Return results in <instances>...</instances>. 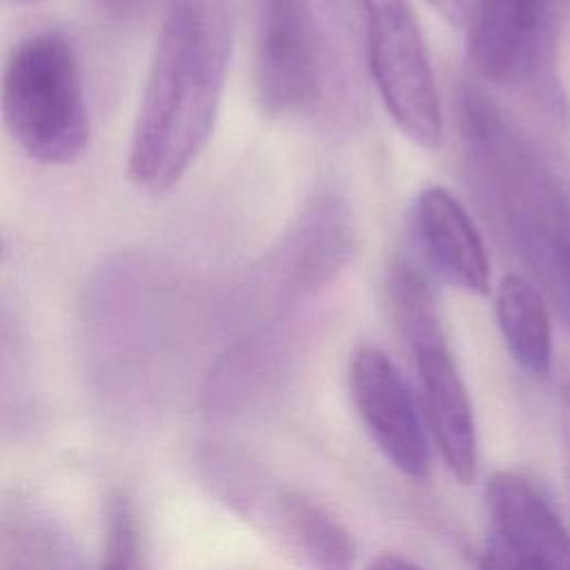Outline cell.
Instances as JSON below:
<instances>
[{
    "label": "cell",
    "instance_id": "8992f818",
    "mask_svg": "<svg viewBox=\"0 0 570 570\" xmlns=\"http://www.w3.org/2000/svg\"><path fill=\"white\" fill-rule=\"evenodd\" d=\"M254 78L265 114H307L327 100L336 73L327 0H252Z\"/></svg>",
    "mask_w": 570,
    "mask_h": 570
},
{
    "label": "cell",
    "instance_id": "7a4b0ae2",
    "mask_svg": "<svg viewBox=\"0 0 570 570\" xmlns=\"http://www.w3.org/2000/svg\"><path fill=\"white\" fill-rule=\"evenodd\" d=\"M232 47V0H169L129 145L136 187L167 191L200 154L216 125Z\"/></svg>",
    "mask_w": 570,
    "mask_h": 570
},
{
    "label": "cell",
    "instance_id": "8fae6325",
    "mask_svg": "<svg viewBox=\"0 0 570 570\" xmlns=\"http://www.w3.org/2000/svg\"><path fill=\"white\" fill-rule=\"evenodd\" d=\"M407 220L419 254L443 283L476 296L490 292L492 269L483 238L465 207L445 187L421 189Z\"/></svg>",
    "mask_w": 570,
    "mask_h": 570
},
{
    "label": "cell",
    "instance_id": "e0dca14e",
    "mask_svg": "<svg viewBox=\"0 0 570 570\" xmlns=\"http://www.w3.org/2000/svg\"><path fill=\"white\" fill-rule=\"evenodd\" d=\"M561 441H563L566 474H568V485H570V385H566L563 394H561Z\"/></svg>",
    "mask_w": 570,
    "mask_h": 570
},
{
    "label": "cell",
    "instance_id": "ffe728a7",
    "mask_svg": "<svg viewBox=\"0 0 570 570\" xmlns=\"http://www.w3.org/2000/svg\"><path fill=\"white\" fill-rule=\"evenodd\" d=\"M105 2L116 4V7H122V4H129V2H134V0H105Z\"/></svg>",
    "mask_w": 570,
    "mask_h": 570
},
{
    "label": "cell",
    "instance_id": "52a82bcc",
    "mask_svg": "<svg viewBox=\"0 0 570 570\" xmlns=\"http://www.w3.org/2000/svg\"><path fill=\"white\" fill-rule=\"evenodd\" d=\"M363 16L372 82L399 131L423 149H434L443 134L439 91L407 0H354Z\"/></svg>",
    "mask_w": 570,
    "mask_h": 570
},
{
    "label": "cell",
    "instance_id": "277c9868",
    "mask_svg": "<svg viewBox=\"0 0 570 570\" xmlns=\"http://www.w3.org/2000/svg\"><path fill=\"white\" fill-rule=\"evenodd\" d=\"M387 298L414 363L421 416L445 468L461 483H470L479 465L476 423L443 332L434 292L421 269L399 258L387 274Z\"/></svg>",
    "mask_w": 570,
    "mask_h": 570
},
{
    "label": "cell",
    "instance_id": "5b68a950",
    "mask_svg": "<svg viewBox=\"0 0 570 570\" xmlns=\"http://www.w3.org/2000/svg\"><path fill=\"white\" fill-rule=\"evenodd\" d=\"M570 0H470L465 51L476 78L525 91L554 122H570L559 38Z\"/></svg>",
    "mask_w": 570,
    "mask_h": 570
},
{
    "label": "cell",
    "instance_id": "7c38bea8",
    "mask_svg": "<svg viewBox=\"0 0 570 570\" xmlns=\"http://www.w3.org/2000/svg\"><path fill=\"white\" fill-rule=\"evenodd\" d=\"M354 229L334 196L314 198L281 245L272 274L285 296H309L325 287L350 261Z\"/></svg>",
    "mask_w": 570,
    "mask_h": 570
},
{
    "label": "cell",
    "instance_id": "2e32d148",
    "mask_svg": "<svg viewBox=\"0 0 570 570\" xmlns=\"http://www.w3.org/2000/svg\"><path fill=\"white\" fill-rule=\"evenodd\" d=\"M445 22L454 27H463L470 0H425Z\"/></svg>",
    "mask_w": 570,
    "mask_h": 570
},
{
    "label": "cell",
    "instance_id": "d6986e66",
    "mask_svg": "<svg viewBox=\"0 0 570 570\" xmlns=\"http://www.w3.org/2000/svg\"><path fill=\"white\" fill-rule=\"evenodd\" d=\"M36 2H42V0H0V4H7V7H24V4H36Z\"/></svg>",
    "mask_w": 570,
    "mask_h": 570
},
{
    "label": "cell",
    "instance_id": "ac0fdd59",
    "mask_svg": "<svg viewBox=\"0 0 570 570\" xmlns=\"http://www.w3.org/2000/svg\"><path fill=\"white\" fill-rule=\"evenodd\" d=\"M365 570H423V568L399 554H379L370 561Z\"/></svg>",
    "mask_w": 570,
    "mask_h": 570
},
{
    "label": "cell",
    "instance_id": "30bf717a",
    "mask_svg": "<svg viewBox=\"0 0 570 570\" xmlns=\"http://www.w3.org/2000/svg\"><path fill=\"white\" fill-rule=\"evenodd\" d=\"M347 379L354 407L383 456L405 476L425 479L430 445L421 410L392 358L374 345H361Z\"/></svg>",
    "mask_w": 570,
    "mask_h": 570
},
{
    "label": "cell",
    "instance_id": "9c48e42d",
    "mask_svg": "<svg viewBox=\"0 0 570 570\" xmlns=\"http://www.w3.org/2000/svg\"><path fill=\"white\" fill-rule=\"evenodd\" d=\"M229 508L274 537L301 570L354 568L356 548L347 528L314 499L281 488L261 470L245 479Z\"/></svg>",
    "mask_w": 570,
    "mask_h": 570
},
{
    "label": "cell",
    "instance_id": "ba28073f",
    "mask_svg": "<svg viewBox=\"0 0 570 570\" xmlns=\"http://www.w3.org/2000/svg\"><path fill=\"white\" fill-rule=\"evenodd\" d=\"M483 570H570V530L525 476L499 470L485 485Z\"/></svg>",
    "mask_w": 570,
    "mask_h": 570
},
{
    "label": "cell",
    "instance_id": "9a60e30c",
    "mask_svg": "<svg viewBox=\"0 0 570 570\" xmlns=\"http://www.w3.org/2000/svg\"><path fill=\"white\" fill-rule=\"evenodd\" d=\"M38 570H89L69 532L53 521L42 519L40 528V566Z\"/></svg>",
    "mask_w": 570,
    "mask_h": 570
},
{
    "label": "cell",
    "instance_id": "6da1fadb",
    "mask_svg": "<svg viewBox=\"0 0 570 570\" xmlns=\"http://www.w3.org/2000/svg\"><path fill=\"white\" fill-rule=\"evenodd\" d=\"M468 174L530 281L570 327V178L481 85L459 87Z\"/></svg>",
    "mask_w": 570,
    "mask_h": 570
},
{
    "label": "cell",
    "instance_id": "4fadbf2b",
    "mask_svg": "<svg viewBox=\"0 0 570 570\" xmlns=\"http://www.w3.org/2000/svg\"><path fill=\"white\" fill-rule=\"evenodd\" d=\"M497 323L517 365L543 376L552 363V323L541 289L521 274H505L497 289Z\"/></svg>",
    "mask_w": 570,
    "mask_h": 570
},
{
    "label": "cell",
    "instance_id": "5bb4252c",
    "mask_svg": "<svg viewBox=\"0 0 570 570\" xmlns=\"http://www.w3.org/2000/svg\"><path fill=\"white\" fill-rule=\"evenodd\" d=\"M100 570H140V543L134 510L122 494H114L107 508L105 559Z\"/></svg>",
    "mask_w": 570,
    "mask_h": 570
},
{
    "label": "cell",
    "instance_id": "3957f363",
    "mask_svg": "<svg viewBox=\"0 0 570 570\" xmlns=\"http://www.w3.org/2000/svg\"><path fill=\"white\" fill-rule=\"evenodd\" d=\"M0 111L16 145L33 160L67 165L89 142V114L73 45L40 31L16 45L0 80Z\"/></svg>",
    "mask_w": 570,
    "mask_h": 570
}]
</instances>
